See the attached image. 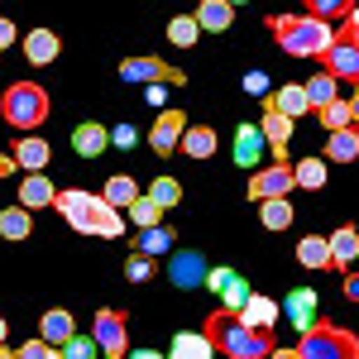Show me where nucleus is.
<instances>
[{"mask_svg": "<svg viewBox=\"0 0 359 359\" xmlns=\"http://www.w3.org/2000/svg\"><path fill=\"white\" fill-rule=\"evenodd\" d=\"M206 340H211L225 359H269V350H273V335L245 326V321H240L235 311H225V306L206 316Z\"/></svg>", "mask_w": 359, "mask_h": 359, "instance_id": "f257e3e1", "label": "nucleus"}, {"mask_svg": "<svg viewBox=\"0 0 359 359\" xmlns=\"http://www.w3.org/2000/svg\"><path fill=\"white\" fill-rule=\"evenodd\" d=\"M269 34H273L278 48L292 57H321L335 43V25L316 20V15H273Z\"/></svg>", "mask_w": 359, "mask_h": 359, "instance_id": "f03ea898", "label": "nucleus"}, {"mask_svg": "<svg viewBox=\"0 0 359 359\" xmlns=\"http://www.w3.org/2000/svg\"><path fill=\"white\" fill-rule=\"evenodd\" d=\"M0 115H5V125H15V130H39V125L48 120V91H43L39 82L5 86V96H0Z\"/></svg>", "mask_w": 359, "mask_h": 359, "instance_id": "7ed1b4c3", "label": "nucleus"}, {"mask_svg": "<svg viewBox=\"0 0 359 359\" xmlns=\"http://www.w3.org/2000/svg\"><path fill=\"white\" fill-rule=\"evenodd\" d=\"M321 67L335 82H359V5L335 25V43L321 53Z\"/></svg>", "mask_w": 359, "mask_h": 359, "instance_id": "20e7f679", "label": "nucleus"}, {"mask_svg": "<svg viewBox=\"0 0 359 359\" xmlns=\"http://www.w3.org/2000/svg\"><path fill=\"white\" fill-rule=\"evenodd\" d=\"M297 350H302V359H359V335L321 316L311 331H302Z\"/></svg>", "mask_w": 359, "mask_h": 359, "instance_id": "39448f33", "label": "nucleus"}, {"mask_svg": "<svg viewBox=\"0 0 359 359\" xmlns=\"http://www.w3.org/2000/svg\"><path fill=\"white\" fill-rule=\"evenodd\" d=\"M72 230H77V235H101V240H120V235H125V216L115 211L106 196H91V201H86V211L77 216V221H72Z\"/></svg>", "mask_w": 359, "mask_h": 359, "instance_id": "423d86ee", "label": "nucleus"}, {"mask_svg": "<svg viewBox=\"0 0 359 359\" xmlns=\"http://www.w3.org/2000/svg\"><path fill=\"white\" fill-rule=\"evenodd\" d=\"M91 335H96V345H101V355L106 359H125L130 355V326H125V316L115 311V306H101L96 316H91Z\"/></svg>", "mask_w": 359, "mask_h": 359, "instance_id": "0eeeda50", "label": "nucleus"}, {"mask_svg": "<svg viewBox=\"0 0 359 359\" xmlns=\"http://www.w3.org/2000/svg\"><path fill=\"white\" fill-rule=\"evenodd\" d=\"M120 77H125V82H135V86H154V82H172V86H182L187 82V72H182V67H168L163 57H125V62H120Z\"/></svg>", "mask_w": 359, "mask_h": 359, "instance_id": "6e6552de", "label": "nucleus"}, {"mask_svg": "<svg viewBox=\"0 0 359 359\" xmlns=\"http://www.w3.org/2000/svg\"><path fill=\"white\" fill-rule=\"evenodd\" d=\"M297 187V177H292V163H273V168H259L254 177H249L245 196L259 206V201H273V196H287Z\"/></svg>", "mask_w": 359, "mask_h": 359, "instance_id": "1a4fd4ad", "label": "nucleus"}, {"mask_svg": "<svg viewBox=\"0 0 359 359\" xmlns=\"http://www.w3.org/2000/svg\"><path fill=\"white\" fill-rule=\"evenodd\" d=\"M206 273H211V264H206V254H196V249H182V254L168 259V283L182 287V292L206 287Z\"/></svg>", "mask_w": 359, "mask_h": 359, "instance_id": "9d476101", "label": "nucleus"}, {"mask_svg": "<svg viewBox=\"0 0 359 359\" xmlns=\"http://www.w3.org/2000/svg\"><path fill=\"white\" fill-rule=\"evenodd\" d=\"M283 316H287V326L302 335V331H311L316 321H321V297L311 292V287H292L287 297H283Z\"/></svg>", "mask_w": 359, "mask_h": 359, "instance_id": "9b49d317", "label": "nucleus"}, {"mask_svg": "<svg viewBox=\"0 0 359 359\" xmlns=\"http://www.w3.org/2000/svg\"><path fill=\"white\" fill-rule=\"evenodd\" d=\"M182 135H187V115L163 111L154 120V130H149V149H154V154H172V149H182Z\"/></svg>", "mask_w": 359, "mask_h": 359, "instance_id": "f8f14e48", "label": "nucleus"}, {"mask_svg": "<svg viewBox=\"0 0 359 359\" xmlns=\"http://www.w3.org/2000/svg\"><path fill=\"white\" fill-rule=\"evenodd\" d=\"M259 130H264V139H269V154H273L278 163H287V144H292V115H283V111H264Z\"/></svg>", "mask_w": 359, "mask_h": 359, "instance_id": "ddd939ff", "label": "nucleus"}, {"mask_svg": "<svg viewBox=\"0 0 359 359\" xmlns=\"http://www.w3.org/2000/svg\"><path fill=\"white\" fill-rule=\"evenodd\" d=\"M72 149H77L82 158H101V154L111 149V130H106L101 120H82V125L72 130Z\"/></svg>", "mask_w": 359, "mask_h": 359, "instance_id": "4468645a", "label": "nucleus"}, {"mask_svg": "<svg viewBox=\"0 0 359 359\" xmlns=\"http://www.w3.org/2000/svg\"><path fill=\"white\" fill-rule=\"evenodd\" d=\"M57 53H62V39H57L53 29H29L25 34V57L34 67H48Z\"/></svg>", "mask_w": 359, "mask_h": 359, "instance_id": "2eb2a0df", "label": "nucleus"}, {"mask_svg": "<svg viewBox=\"0 0 359 359\" xmlns=\"http://www.w3.org/2000/svg\"><path fill=\"white\" fill-rule=\"evenodd\" d=\"M264 149H269V139H264L259 125H240V130H235V163L240 168H254L264 158Z\"/></svg>", "mask_w": 359, "mask_h": 359, "instance_id": "dca6fc26", "label": "nucleus"}, {"mask_svg": "<svg viewBox=\"0 0 359 359\" xmlns=\"http://www.w3.org/2000/svg\"><path fill=\"white\" fill-rule=\"evenodd\" d=\"M39 335L48 340V345H67L72 335H77V321H72V311H62V306H53V311H43V321H39Z\"/></svg>", "mask_w": 359, "mask_h": 359, "instance_id": "f3484780", "label": "nucleus"}, {"mask_svg": "<svg viewBox=\"0 0 359 359\" xmlns=\"http://www.w3.org/2000/svg\"><path fill=\"white\" fill-rule=\"evenodd\" d=\"M48 158H53V149H48V139H39V135H25L20 144H15V163L25 168V172H43V168H48Z\"/></svg>", "mask_w": 359, "mask_h": 359, "instance_id": "a211bd4d", "label": "nucleus"}, {"mask_svg": "<svg viewBox=\"0 0 359 359\" xmlns=\"http://www.w3.org/2000/svg\"><path fill=\"white\" fill-rule=\"evenodd\" d=\"M331 240V259H335V273H350V264L359 259V230L355 225H340L335 235H326Z\"/></svg>", "mask_w": 359, "mask_h": 359, "instance_id": "6ab92c4d", "label": "nucleus"}, {"mask_svg": "<svg viewBox=\"0 0 359 359\" xmlns=\"http://www.w3.org/2000/svg\"><path fill=\"white\" fill-rule=\"evenodd\" d=\"M264 106H269V111L292 115V120L311 111V101H306V86H302V82H287V86H278V91L269 96V101H264Z\"/></svg>", "mask_w": 359, "mask_h": 359, "instance_id": "aec40b11", "label": "nucleus"}, {"mask_svg": "<svg viewBox=\"0 0 359 359\" xmlns=\"http://www.w3.org/2000/svg\"><path fill=\"white\" fill-rule=\"evenodd\" d=\"M211 355H216V345L206 340V331H182L168 345V359H211Z\"/></svg>", "mask_w": 359, "mask_h": 359, "instance_id": "412c9836", "label": "nucleus"}, {"mask_svg": "<svg viewBox=\"0 0 359 359\" xmlns=\"http://www.w3.org/2000/svg\"><path fill=\"white\" fill-rule=\"evenodd\" d=\"M53 201H57V187L43 177V172H29L25 182H20V206L39 211V206H53Z\"/></svg>", "mask_w": 359, "mask_h": 359, "instance_id": "4be33fe9", "label": "nucleus"}, {"mask_svg": "<svg viewBox=\"0 0 359 359\" xmlns=\"http://www.w3.org/2000/svg\"><path fill=\"white\" fill-rule=\"evenodd\" d=\"M321 158L326 163H355L359 158V130L350 125V130H335L331 139H326V149H321Z\"/></svg>", "mask_w": 359, "mask_h": 359, "instance_id": "5701e85b", "label": "nucleus"}, {"mask_svg": "<svg viewBox=\"0 0 359 359\" xmlns=\"http://www.w3.org/2000/svg\"><path fill=\"white\" fill-rule=\"evenodd\" d=\"M230 20H235V5L230 0H201L196 5V25L206 29V34H225Z\"/></svg>", "mask_w": 359, "mask_h": 359, "instance_id": "b1692460", "label": "nucleus"}, {"mask_svg": "<svg viewBox=\"0 0 359 359\" xmlns=\"http://www.w3.org/2000/svg\"><path fill=\"white\" fill-rule=\"evenodd\" d=\"M235 316H240L245 326H254V331H273V321H278V302H273V297H259V292H254V297L245 302V311H235Z\"/></svg>", "mask_w": 359, "mask_h": 359, "instance_id": "393cba45", "label": "nucleus"}, {"mask_svg": "<svg viewBox=\"0 0 359 359\" xmlns=\"http://www.w3.org/2000/svg\"><path fill=\"white\" fill-rule=\"evenodd\" d=\"M297 259H302V269H335L331 240H326V235H302V240H297Z\"/></svg>", "mask_w": 359, "mask_h": 359, "instance_id": "a878e982", "label": "nucleus"}, {"mask_svg": "<svg viewBox=\"0 0 359 359\" xmlns=\"http://www.w3.org/2000/svg\"><path fill=\"white\" fill-rule=\"evenodd\" d=\"M101 196L111 201L115 211H130L139 201V182L130 177V172H115V177H106V187H101Z\"/></svg>", "mask_w": 359, "mask_h": 359, "instance_id": "bb28decb", "label": "nucleus"}, {"mask_svg": "<svg viewBox=\"0 0 359 359\" xmlns=\"http://www.w3.org/2000/svg\"><path fill=\"white\" fill-rule=\"evenodd\" d=\"M172 245H177L172 225H149V230H139V245H135V254H149V259H158V254H168Z\"/></svg>", "mask_w": 359, "mask_h": 359, "instance_id": "cd10ccee", "label": "nucleus"}, {"mask_svg": "<svg viewBox=\"0 0 359 359\" xmlns=\"http://www.w3.org/2000/svg\"><path fill=\"white\" fill-rule=\"evenodd\" d=\"M306 86V101H311V111H321V106H331V101H340V82H335L331 72L321 67L311 82H302Z\"/></svg>", "mask_w": 359, "mask_h": 359, "instance_id": "c85d7f7f", "label": "nucleus"}, {"mask_svg": "<svg viewBox=\"0 0 359 359\" xmlns=\"http://www.w3.org/2000/svg\"><path fill=\"white\" fill-rule=\"evenodd\" d=\"M182 154H187V158H211V154H216V130H211V125H187Z\"/></svg>", "mask_w": 359, "mask_h": 359, "instance_id": "c756f323", "label": "nucleus"}, {"mask_svg": "<svg viewBox=\"0 0 359 359\" xmlns=\"http://www.w3.org/2000/svg\"><path fill=\"white\" fill-rule=\"evenodd\" d=\"M0 235H5V240H29V235H34L29 206H5V211H0Z\"/></svg>", "mask_w": 359, "mask_h": 359, "instance_id": "7c9ffc66", "label": "nucleus"}, {"mask_svg": "<svg viewBox=\"0 0 359 359\" xmlns=\"http://www.w3.org/2000/svg\"><path fill=\"white\" fill-rule=\"evenodd\" d=\"M292 177H297V187L306 192H321L331 177H326V158H302V163H292Z\"/></svg>", "mask_w": 359, "mask_h": 359, "instance_id": "2f4dec72", "label": "nucleus"}, {"mask_svg": "<svg viewBox=\"0 0 359 359\" xmlns=\"http://www.w3.org/2000/svg\"><path fill=\"white\" fill-rule=\"evenodd\" d=\"M259 221L269 225V230H287V225L297 221V216H292V201H287V196H273V201H259Z\"/></svg>", "mask_w": 359, "mask_h": 359, "instance_id": "473e14b6", "label": "nucleus"}, {"mask_svg": "<svg viewBox=\"0 0 359 359\" xmlns=\"http://www.w3.org/2000/svg\"><path fill=\"white\" fill-rule=\"evenodd\" d=\"M86 201H91V192H82V187H62L53 206H57V216H62V221L72 225V221H77V216L86 211Z\"/></svg>", "mask_w": 359, "mask_h": 359, "instance_id": "72a5a7b5", "label": "nucleus"}, {"mask_svg": "<svg viewBox=\"0 0 359 359\" xmlns=\"http://www.w3.org/2000/svg\"><path fill=\"white\" fill-rule=\"evenodd\" d=\"M168 39H172L177 48H192L196 39H201V25H196V15H177V20H168Z\"/></svg>", "mask_w": 359, "mask_h": 359, "instance_id": "f704fd0d", "label": "nucleus"}, {"mask_svg": "<svg viewBox=\"0 0 359 359\" xmlns=\"http://www.w3.org/2000/svg\"><path fill=\"white\" fill-rule=\"evenodd\" d=\"M321 125H326V130H350V125H355V106H350V101H331V106H321Z\"/></svg>", "mask_w": 359, "mask_h": 359, "instance_id": "c9c22d12", "label": "nucleus"}, {"mask_svg": "<svg viewBox=\"0 0 359 359\" xmlns=\"http://www.w3.org/2000/svg\"><path fill=\"white\" fill-rule=\"evenodd\" d=\"M130 225H139V230H149V225H163V206H158L154 196H139L135 206H130Z\"/></svg>", "mask_w": 359, "mask_h": 359, "instance_id": "e433bc0d", "label": "nucleus"}, {"mask_svg": "<svg viewBox=\"0 0 359 359\" xmlns=\"http://www.w3.org/2000/svg\"><path fill=\"white\" fill-rule=\"evenodd\" d=\"M149 196H154L163 211H172V206L182 201V182H177V177H154V182H149Z\"/></svg>", "mask_w": 359, "mask_h": 359, "instance_id": "4c0bfd02", "label": "nucleus"}, {"mask_svg": "<svg viewBox=\"0 0 359 359\" xmlns=\"http://www.w3.org/2000/svg\"><path fill=\"white\" fill-rule=\"evenodd\" d=\"M302 5H306V15H316V20H326V25H331L335 15L345 20V15L355 10V0H302Z\"/></svg>", "mask_w": 359, "mask_h": 359, "instance_id": "58836bf2", "label": "nucleus"}, {"mask_svg": "<svg viewBox=\"0 0 359 359\" xmlns=\"http://www.w3.org/2000/svg\"><path fill=\"white\" fill-rule=\"evenodd\" d=\"M96 355H101L96 335H72V340L62 345V359H96Z\"/></svg>", "mask_w": 359, "mask_h": 359, "instance_id": "ea45409f", "label": "nucleus"}, {"mask_svg": "<svg viewBox=\"0 0 359 359\" xmlns=\"http://www.w3.org/2000/svg\"><path fill=\"white\" fill-rule=\"evenodd\" d=\"M154 273H158V264H154L149 254H135V259H125V278H130V283H149Z\"/></svg>", "mask_w": 359, "mask_h": 359, "instance_id": "a19ab883", "label": "nucleus"}, {"mask_svg": "<svg viewBox=\"0 0 359 359\" xmlns=\"http://www.w3.org/2000/svg\"><path fill=\"white\" fill-rule=\"evenodd\" d=\"M249 297H254V292H249V283H245V278H235V283L221 292V306H225V311H245Z\"/></svg>", "mask_w": 359, "mask_h": 359, "instance_id": "79ce46f5", "label": "nucleus"}, {"mask_svg": "<svg viewBox=\"0 0 359 359\" xmlns=\"http://www.w3.org/2000/svg\"><path fill=\"white\" fill-rule=\"evenodd\" d=\"M20 359H62V350H57V345H48V340L39 335V340L20 345Z\"/></svg>", "mask_w": 359, "mask_h": 359, "instance_id": "37998d69", "label": "nucleus"}, {"mask_svg": "<svg viewBox=\"0 0 359 359\" xmlns=\"http://www.w3.org/2000/svg\"><path fill=\"white\" fill-rule=\"evenodd\" d=\"M235 278H240V273H235V269H225V264H221V269H211V273H206V292H216V297H221Z\"/></svg>", "mask_w": 359, "mask_h": 359, "instance_id": "c03bdc74", "label": "nucleus"}, {"mask_svg": "<svg viewBox=\"0 0 359 359\" xmlns=\"http://www.w3.org/2000/svg\"><path fill=\"white\" fill-rule=\"evenodd\" d=\"M111 144H115V149H135V144H139V130H135V125H115V130H111Z\"/></svg>", "mask_w": 359, "mask_h": 359, "instance_id": "a18cd8bd", "label": "nucleus"}, {"mask_svg": "<svg viewBox=\"0 0 359 359\" xmlns=\"http://www.w3.org/2000/svg\"><path fill=\"white\" fill-rule=\"evenodd\" d=\"M245 91H249V96H264V101L273 96V91H269V77H264V72H245Z\"/></svg>", "mask_w": 359, "mask_h": 359, "instance_id": "49530a36", "label": "nucleus"}, {"mask_svg": "<svg viewBox=\"0 0 359 359\" xmlns=\"http://www.w3.org/2000/svg\"><path fill=\"white\" fill-rule=\"evenodd\" d=\"M15 43V20H0V53Z\"/></svg>", "mask_w": 359, "mask_h": 359, "instance_id": "de8ad7c7", "label": "nucleus"}, {"mask_svg": "<svg viewBox=\"0 0 359 359\" xmlns=\"http://www.w3.org/2000/svg\"><path fill=\"white\" fill-rule=\"evenodd\" d=\"M345 297L359 302V273H345Z\"/></svg>", "mask_w": 359, "mask_h": 359, "instance_id": "09e8293b", "label": "nucleus"}, {"mask_svg": "<svg viewBox=\"0 0 359 359\" xmlns=\"http://www.w3.org/2000/svg\"><path fill=\"white\" fill-rule=\"evenodd\" d=\"M269 359H302V350H297V345H292V350H278V345H273V350H269Z\"/></svg>", "mask_w": 359, "mask_h": 359, "instance_id": "8fccbe9b", "label": "nucleus"}, {"mask_svg": "<svg viewBox=\"0 0 359 359\" xmlns=\"http://www.w3.org/2000/svg\"><path fill=\"white\" fill-rule=\"evenodd\" d=\"M15 168H20V163H15V154H0V177H10Z\"/></svg>", "mask_w": 359, "mask_h": 359, "instance_id": "3c124183", "label": "nucleus"}, {"mask_svg": "<svg viewBox=\"0 0 359 359\" xmlns=\"http://www.w3.org/2000/svg\"><path fill=\"white\" fill-rule=\"evenodd\" d=\"M130 359H163L158 350H130Z\"/></svg>", "mask_w": 359, "mask_h": 359, "instance_id": "603ef678", "label": "nucleus"}, {"mask_svg": "<svg viewBox=\"0 0 359 359\" xmlns=\"http://www.w3.org/2000/svg\"><path fill=\"white\" fill-rule=\"evenodd\" d=\"M350 106H355V125H359V82H355V96H350Z\"/></svg>", "mask_w": 359, "mask_h": 359, "instance_id": "864d4df0", "label": "nucleus"}, {"mask_svg": "<svg viewBox=\"0 0 359 359\" xmlns=\"http://www.w3.org/2000/svg\"><path fill=\"white\" fill-rule=\"evenodd\" d=\"M5 335H10V326H5V316H0V345H5Z\"/></svg>", "mask_w": 359, "mask_h": 359, "instance_id": "5fc2aeb1", "label": "nucleus"}, {"mask_svg": "<svg viewBox=\"0 0 359 359\" xmlns=\"http://www.w3.org/2000/svg\"><path fill=\"white\" fill-rule=\"evenodd\" d=\"M230 5H245V0H230Z\"/></svg>", "mask_w": 359, "mask_h": 359, "instance_id": "6e6d98bb", "label": "nucleus"}]
</instances>
